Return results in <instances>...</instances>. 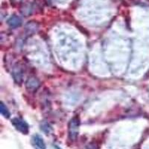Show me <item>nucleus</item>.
I'll return each instance as SVG.
<instances>
[{
    "label": "nucleus",
    "mask_w": 149,
    "mask_h": 149,
    "mask_svg": "<svg viewBox=\"0 0 149 149\" xmlns=\"http://www.w3.org/2000/svg\"><path fill=\"white\" fill-rule=\"evenodd\" d=\"M80 120L78 116L73 117L70 121L68 130H69V137L71 140H74L78 137L79 134Z\"/></svg>",
    "instance_id": "nucleus-1"
},
{
    "label": "nucleus",
    "mask_w": 149,
    "mask_h": 149,
    "mask_svg": "<svg viewBox=\"0 0 149 149\" xmlns=\"http://www.w3.org/2000/svg\"><path fill=\"white\" fill-rule=\"evenodd\" d=\"M40 86V81L39 79L34 76H31L28 78L26 81V88L30 93H34L37 91Z\"/></svg>",
    "instance_id": "nucleus-2"
},
{
    "label": "nucleus",
    "mask_w": 149,
    "mask_h": 149,
    "mask_svg": "<svg viewBox=\"0 0 149 149\" xmlns=\"http://www.w3.org/2000/svg\"><path fill=\"white\" fill-rule=\"evenodd\" d=\"M11 122L13 125L15 127V128L17 130H19V132L22 133L23 134H26L29 133V125L22 119H19V118H14L11 120Z\"/></svg>",
    "instance_id": "nucleus-3"
},
{
    "label": "nucleus",
    "mask_w": 149,
    "mask_h": 149,
    "mask_svg": "<svg viewBox=\"0 0 149 149\" xmlns=\"http://www.w3.org/2000/svg\"><path fill=\"white\" fill-rule=\"evenodd\" d=\"M12 76L14 81L18 84H21L23 80V70L19 64H16L12 69Z\"/></svg>",
    "instance_id": "nucleus-4"
},
{
    "label": "nucleus",
    "mask_w": 149,
    "mask_h": 149,
    "mask_svg": "<svg viewBox=\"0 0 149 149\" xmlns=\"http://www.w3.org/2000/svg\"><path fill=\"white\" fill-rule=\"evenodd\" d=\"M38 30H39V24L34 21L29 22L24 28L25 34H26L27 36H31L36 34Z\"/></svg>",
    "instance_id": "nucleus-5"
},
{
    "label": "nucleus",
    "mask_w": 149,
    "mask_h": 149,
    "mask_svg": "<svg viewBox=\"0 0 149 149\" xmlns=\"http://www.w3.org/2000/svg\"><path fill=\"white\" fill-rule=\"evenodd\" d=\"M7 23L10 28L16 29L17 27H19L22 25V19L19 17H18L17 15H13L8 19Z\"/></svg>",
    "instance_id": "nucleus-6"
},
{
    "label": "nucleus",
    "mask_w": 149,
    "mask_h": 149,
    "mask_svg": "<svg viewBox=\"0 0 149 149\" xmlns=\"http://www.w3.org/2000/svg\"><path fill=\"white\" fill-rule=\"evenodd\" d=\"M33 142L34 145L40 149H46V144H45L44 141L42 139V137L40 136L35 135L33 136Z\"/></svg>",
    "instance_id": "nucleus-7"
},
{
    "label": "nucleus",
    "mask_w": 149,
    "mask_h": 149,
    "mask_svg": "<svg viewBox=\"0 0 149 149\" xmlns=\"http://www.w3.org/2000/svg\"><path fill=\"white\" fill-rule=\"evenodd\" d=\"M32 12V8L29 4H26V5H23L22 8H21V13L23 14L24 16H29Z\"/></svg>",
    "instance_id": "nucleus-8"
},
{
    "label": "nucleus",
    "mask_w": 149,
    "mask_h": 149,
    "mask_svg": "<svg viewBox=\"0 0 149 149\" xmlns=\"http://www.w3.org/2000/svg\"><path fill=\"white\" fill-rule=\"evenodd\" d=\"M40 127L41 130L47 134L52 131V126L46 122H42L40 124Z\"/></svg>",
    "instance_id": "nucleus-9"
},
{
    "label": "nucleus",
    "mask_w": 149,
    "mask_h": 149,
    "mask_svg": "<svg viewBox=\"0 0 149 149\" xmlns=\"http://www.w3.org/2000/svg\"><path fill=\"white\" fill-rule=\"evenodd\" d=\"M0 111H1V113L5 117V118H9L10 116V112H9L8 109L5 105V104L3 102L1 103V107H0Z\"/></svg>",
    "instance_id": "nucleus-10"
},
{
    "label": "nucleus",
    "mask_w": 149,
    "mask_h": 149,
    "mask_svg": "<svg viewBox=\"0 0 149 149\" xmlns=\"http://www.w3.org/2000/svg\"><path fill=\"white\" fill-rule=\"evenodd\" d=\"M86 149H98V148L95 143H90L88 146H86Z\"/></svg>",
    "instance_id": "nucleus-11"
},
{
    "label": "nucleus",
    "mask_w": 149,
    "mask_h": 149,
    "mask_svg": "<svg viewBox=\"0 0 149 149\" xmlns=\"http://www.w3.org/2000/svg\"><path fill=\"white\" fill-rule=\"evenodd\" d=\"M45 1H46V2L47 4H50L52 2V0H45Z\"/></svg>",
    "instance_id": "nucleus-12"
}]
</instances>
